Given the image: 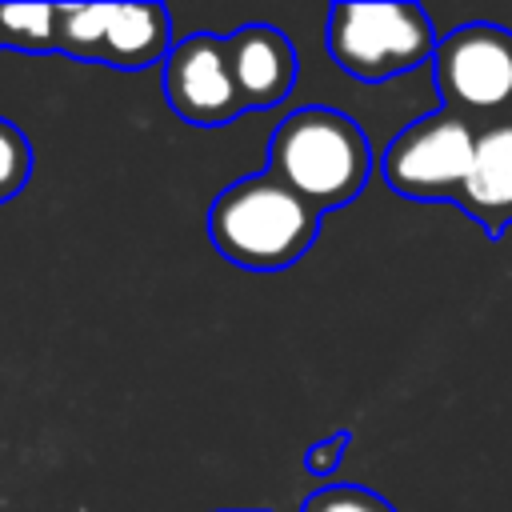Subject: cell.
<instances>
[{"instance_id": "obj_2", "label": "cell", "mask_w": 512, "mask_h": 512, "mask_svg": "<svg viewBox=\"0 0 512 512\" xmlns=\"http://www.w3.org/2000/svg\"><path fill=\"white\" fill-rule=\"evenodd\" d=\"M372 168V148L356 120L332 108L292 112L268 148V176L304 196L316 212L348 204Z\"/></svg>"}, {"instance_id": "obj_12", "label": "cell", "mask_w": 512, "mask_h": 512, "mask_svg": "<svg viewBox=\"0 0 512 512\" xmlns=\"http://www.w3.org/2000/svg\"><path fill=\"white\" fill-rule=\"evenodd\" d=\"M32 172V148L20 136V128H12L8 120H0V204L12 200L24 180Z\"/></svg>"}, {"instance_id": "obj_8", "label": "cell", "mask_w": 512, "mask_h": 512, "mask_svg": "<svg viewBox=\"0 0 512 512\" xmlns=\"http://www.w3.org/2000/svg\"><path fill=\"white\" fill-rule=\"evenodd\" d=\"M460 208L472 212L492 236L512 224V120L480 128L476 160H472V176L464 184Z\"/></svg>"}, {"instance_id": "obj_3", "label": "cell", "mask_w": 512, "mask_h": 512, "mask_svg": "<svg viewBox=\"0 0 512 512\" xmlns=\"http://www.w3.org/2000/svg\"><path fill=\"white\" fill-rule=\"evenodd\" d=\"M432 20L416 4H336L328 12V52L356 80H392L436 56Z\"/></svg>"}, {"instance_id": "obj_13", "label": "cell", "mask_w": 512, "mask_h": 512, "mask_svg": "<svg viewBox=\"0 0 512 512\" xmlns=\"http://www.w3.org/2000/svg\"><path fill=\"white\" fill-rule=\"evenodd\" d=\"M300 512H396L384 496L368 492V488H356V484H332V488H320L304 500Z\"/></svg>"}, {"instance_id": "obj_7", "label": "cell", "mask_w": 512, "mask_h": 512, "mask_svg": "<svg viewBox=\"0 0 512 512\" xmlns=\"http://www.w3.org/2000/svg\"><path fill=\"white\" fill-rule=\"evenodd\" d=\"M228 72L240 96V108H272L288 96L296 80V52L292 44L268 28V24H248L224 40Z\"/></svg>"}, {"instance_id": "obj_9", "label": "cell", "mask_w": 512, "mask_h": 512, "mask_svg": "<svg viewBox=\"0 0 512 512\" xmlns=\"http://www.w3.org/2000/svg\"><path fill=\"white\" fill-rule=\"evenodd\" d=\"M168 48V16L156 4H112V20L100 44L104 64L112 68H148Z\"/></svg>"}, {"instance_id": "obj_6", "label": "cell", "mask_w": 512, "mask_h": 512, "mask_svg": "<svg viewBox=\"0 0 512 512\" xmlns=\"http://www.w3.org/2000/svg\"><path fill=\"white\" fill-rule=\"evenodd\" d=\"M164 92H168V104L192 120V124H224L232 120L240 108V96H236V84H232V72H228V56H224V40L220 36H208V32H196L188 40H180L168 60H164Z\"/></svg>"}, {"instance_id": "obj_10", "label": "cell", "mask_w": 512, "mask_h": 512, "mask_svg": "<svg viewBox=\"0 0 512 512\" xmlns=\"http://www.w3.org/2000/svg\"><path fill=\"white\" fill-rule=\"evenodd\" d=\"M0 44L36 48V52L60 44V8H52V4H4L0 8Z\"/></svg>"}, {"instance_id": "obj_14", "label": "cell", "mask_w": 512, "mask_h": 512, "mask_svg": "<svg viewBox=\"0 0 512 512\" xmlns=\"http://www.w3.org/2000/svg\"><path fill=\"white\" fill-rule=\"evenodd\" d=\"M344 440H348V436H336V440L316 444V448H312V456H308V468H312V472H332V464H336V460H340V452H344Z\"/></svg>"}, {"instance_id": "obj_11", "label": "cell", "mask_w": 512, "mask_h": 512, "mask_svg": "<svg viewBox=\"0 0 512 512\" xmlns=\"http://www.w3.org/2000/svg\"><path fill=\"white\" fill-rule=\"evenodd\" d=\"M112 20V4H68L60 8V48L84 60L100 56L104 32Z\"/></svg>"}, {"instance_id": "obj_4", "label": "cell", "mask_w": 512, "mask_h": 512, "mask_svg": "<svg viewBox=\"0 0 512 512\" xmlns=\"http://www.w3.org/2000/svg\"><path fill=\"white\" fill-rule=\"evenodd\" d=\"M436 88L444 108L488 128L512 120V32L496 24H464L436 48Z\"/></svg>"}, {"instance_id": "obj_1", "label": "cell", "mask_w": 512, "mask_h": 512, "mask_svg": "<svg viewBox=\"0 0 512 512\" xmlns=\"http://www.w3.org/2000/svg\"><path fill=\"white\" fill-rule=\"evenodd\" d=\"M316 220L320 212L304 196L264 172L236 180L212 200L208 236L224 260L252 272H276L308 252Z\"/></svg>"}, {"instance_id": "obj_5", "label": "cell", "mask_w": 512, "mask_h": 512, "mask_svg": "<svg viewBox=\"0 0 512 512\" xmlns=\"http://www.w3.org/2000/svg\"><path fill=\"white\" fill-rule=\"evenodd\" d=\"M480 128L440 108L408 124L384 152L380 168L392 192L408 200H452L460 204L464 184L472 176Z\"/></svg>"}]
</instances>
